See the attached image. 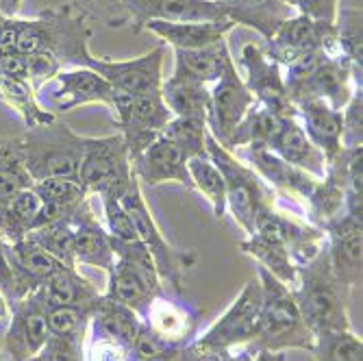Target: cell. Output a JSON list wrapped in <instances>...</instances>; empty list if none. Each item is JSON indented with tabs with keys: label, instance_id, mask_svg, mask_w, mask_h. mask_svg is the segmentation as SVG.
I'll list each match as a JSON object with an SVG mask.
<instances>
[{
	"label": "cell",
	"instance_id": "obj_1",
	"mask_svg": "<svg viewBox=\"0 0 363 361\" xmlns=\"http://www.w3.org/2000/svg\"><path fill=\"white\" fill-rule=\"evenodd\" d=\"M5 144L33 183L52 177L79 179L85 138L74 133L68 124L55 120L33 126L18 138L5 140Z\"/></svg>",
	"mask_w": 363,
	"mask_h": 361
},
{
	"label": "cell",
	"instance_id": "obj_2",
	"mask_svg": "<svg viewBox=\"0 0 363 361\" xmlns=\"http://www.w3.org/2000/svg\"><path fill=\"white\" fill-rule=\"evenodd\" d=\"M91 30L87 16L72 5L46 9L33 20L18 18V48L20 55H50L63 70L79 68L81 59L89 52Z\"/></svg>",
	"mask_w": 363,
	"mask_h": 361
},
{
	"label": "cell",
	"instance_id": "obj_3",
	"mask_svg": "<svg viewBox=\"0 0 363 361\" xmlns=\"http://www.w3.org/2000/svg\"><path fill=\"white\" fill-rule=\"evenodd\" d=\"M289 291L313 335L350 329L348 287L335 279L326 248L313 261L298 268V279Z\"/></svg>",
	"mask_w": 363,
	"mask_h": 361
},
{
	"label": "cell",
	"instance_id": "obj_4",
	"mask_svg": "<svg viewBox=\"0 0 363 361\" xmlns=\"http://www.w3.org/2000/svg\"><path fill=\"white\" fill-rule=\"evenodd\" d=\"M259 283L261 309L252 346L257 350L274 352H283L287 348H303L311 352L315 335L305 324L289 287L266 268H259Z\"/></svg>",
	"mask_w": 363,
	"mask_h": 361
},
{
	"label": "cell",
	"instance_id": "obj_5",
	"mask_svg": "<svg viewBox=\"0 0 363 361\" xmlns=\"http://www.w3.org/2000/svg\"><path fill=\"white\" fill-rule=\"evenodd\" d=\"M207 155L216 163V168L224 179L226 209L244 231L252 235L257 213L263 207H274L277 203L274 189L250 166H246L242 159H238L230 150L220 146L209 133H207Z\"/></svg>",
	"mask_w": 363,
	"mask_h": 361
},
{
	"label": "cell",
	"instance_id": "obj_6",
	"mask_svg": "<svg viewBox=\"0 0 363 361\" xmlns=\"http://www.w3.org/2000/svg\"><path fill=\"white\" fill-rule=\"evenodd\" d=\"M111 244L116 264L109 272V289L105 296L133 309L142 318L150 301L163 291L155 259L140 240L120 242L111 238Z\"/></svg>",
	"mask_w": 363,
	"mask_h": 361
},
{
	"label": "cell",
	"instance_id": "obj_7",
	"mask_svg": "<svg viewBox=\"0 0 363 361\" xmlns=\"http://www.w3.org/2000/svg\"><path fill=\"white\" fill-rule=\"evenodd\" d=\"M261 309V283L259 279H250L240 296L226 309V313L211 326V329L196 338L185 346V361H201L209 355H218L230 350L233 346L252 342L257 335Z\"/></svg>",
	"mask_w": 363,
	"mask_h": 361
},
{
	"label": "cell",
	"instance_id": "obj_8",
	"mask_svg": "<svg viewBox=\"0 0 363 361\" xmlns=\"http://www.w3.org/2000/svg\"><path fill=\"white\" fill-rule=\"evenodd\" d=\"M122 205L126 207L130 220H133V224H135L140 242L146 246V250L155 259V266H157L161 283H170L172 289L177 294H181L185 279H187V272L196 264L194 252H181L166 242V238H163V233L159 231V226H157V222H155V218H152V213L144 201L138 177L130 181L128 189L122 194Z\"/></svg>",
	"mask_w": 363,
	"mask_h": 361
},
{
	"label": "cell",
	"instance_id": "obj_9",
	"mask_svg": "<svg viewBox=\"0 0 363 361\" xmlns=\"http://www.w3.org/2000/svg\"><path fill=\"white\" fill-rule=\"evenodd\" d=\"M135 179L122 133L107 138H85V152L79 181L89 196H120Z\"/></svg>",
	"mask_w": 363,
	"mask_h": 361
},
{
	"label": "cell",
	"instance_id": "obj_10",
	"mask_svg": "<svg viewBox=\"0 0 363 361\" xmlns=\"http://www.w3.org/2000/svg\"><path fill=\"white\" fill-rule=\"evenodd\" d=\"M357 87H361V81L340 55H326L307 74L285 79V89L294 105L320 98L337 111L346 107Z\"/></svg>",
	"mask_w": 363,
	"mask_h": 361
},
{
	"label": "cell",
	"instance_id": "obj_11",
	"mask_svg": "<svg viewBox=\"0 0 363 361\" xmlns=\"http://www.w3.org/2000/svg\"><path fill=\"white\" fill-rule=\"evenodd\" d=\"M335 35V24L311 20L307 16H291L277 28L270 40H266L263 52L281 68H287V65L313 52L324 50L337 55Z\"/></svg>",
	"mask_w": 363,
	"mask_h": 361
},
{
	"label": "cell",
	"instance_id": "obj_12",
	"mask_svg": "<svg viewBox=\"0 0 363 361\" xmlns=\"http://www.w3.org/2000/svg\"><path fill=\"white\" fill-rule=\"evenodd\" d=\"M163 59H166V44L152 48L150 52L128 59V61H109L103 57H94L87 52L81 59L79 68H89L111 83L113 91H122L128 96H140L148 91H161L163 83Z\"/></svg>",
	"mask_w": 363,
	"mask_h": 361
},
{
	"label": "cell",
	"instance_id": "obj_13",
	"mask_svg": "<svg viewBox=\"0 0 363 361\" xmlns=\"http://www.w3.org/2000/svg\"><path fill=\"white\" fill-rule=\"evenodd\" d=\"M255 105V98L244 85V79L238 72L233 59H228L220 79L213 83L209 94V111H207V130L220 144L228 146L235 126L242 122L246 111Z\"/></svg>",
	"mask_w": 363,
	"mask_h": 361
},
{
	"label": "cell",
	"instance_id": "obj_14",
	"mask_svg": "<svg viewBox=\"0 0 363 361\" xmlns=\"http://www.w3.org/2000/svg\"><path fill=\"white\" fill-rule=\"evenodd\" d=\"M48 305L42 289L26 294L9 307V329L3 344V355L11 361H30L48 340Z\"/></svg>",
	"mask_w": 363,
	"mask_h": 361
},
{
	"label": "cell",
	"instance_id": "obj_15",
	"mask_svg": "<svg viewBox=\"0 0 363 361\" xmlns=\"http://www.w3.org/2000/svg\"><path fill=\"white\" fill-rule=\"evenodd\" d=\"M172 118L174 116L163 101L161 91H148L130 98L128 107L116 116V124L124 138L130 161L166 130Z\"/></svg>",
	"mask_w": 363,
	"mask_h": 361
},
{
	"label": "cell",
	"instance_id": "obj_16",
	"mask_svg": "<svg viewBox=\"0 0 363 361\" xmlns=\"http://www.w3.org/2000/svg\"><path fill=\"white\" fill-rule=\"evenodd\" d=\"M242 65L246 70L244 85L252 94L255 103L266 107L268 111L281 116V118H296V105L289 101L287 89H285V79H283V68L272 59L266 57L261 46L246 44L242 48Z\"/></svg>",
	"mask_w": 363,
	"mask_h": 361
},
{
	"label": "cell",
	"instance_id": "obj_17",
	"mask_svg": "<svg viewBox=\"0 0 363 361\" xmlns=\"http://www.w3.org/2000/svg\"><path fill=\"white\" fill-rule=\"evenodd\" d=\"M124 22L142 33L148 22H218L228 20L216 0H120Z\"/></svg>",
	"mask_w": 363,
	"mask_h": 361
},
{
	"label": "cell",
	"instance_id": "obj_18",
	"mask_svg": "<svg viewBox=\"0 0 363 361\" xmlns=\"http://www.w3.org/2000/svg\"><path fill=\"white\" fill-rule=\"evenodd\" d=\"M363 220L350 213L324 226L326 255L335 279L350 287L361 285V246H363Z\"/></svg>",
	"mask_w": 363,
	"mask_h": 361
},
{
	"label": "cell",
	"instance_id": "obj_19",
	"mask_svg": "<svg viewBox=\"0 0 363 361\" xmlns=\"http://www.w3.org/2000/svg\"><path fill=\"white\" fill-rule=\"evenodd\" d=\"M48 101L55 111H72L89 103H103L113 109V87L89 68L61 70L52 81Z\"/></svg>",
	"mask_w": 363,
	"mask_h": 361
},
{
	"label": "cell",
	"instance_id": "obj_20",
	"mask_svg": "<svg viewBox=\"0 0 363 361\" xmlns=\"http://www.w3.org/2000/svg\"><path fill=\"white\" fill-rule=\"evenodd\" d=\"M189 155L170 138L159 135L144 152H140L130 166L138 177V181H144L146 185H159L166 181H177L189 189H194L189 170H187Z\"/></svg>",
	"mask_w": 363,
	"mask_h": 361
},
{
	"label": "cell",
	"instance_id": "obj_21",
	"mask_svg": "<svg viewBox=\"0 0 363 361\" xmlns=\"http://www.w3.org/2000/svg\"><path fill=\"white\" fill-rule=\"evenodd\" d=\"M238 159H242L244 163H250V168L272 189L285 191L287 196H291L296 201H303L305 205L311 199V194L320 181L307 174L305 170L283 161L277 152L266 150V148H244L242 157Z\"/></svg>",
	"mask_w": 363,
	"mask_h": 361
},
{
	"label": "cell",
	"instance_id": "obj_22",
	"mask_svg": "<svg viewBox=\"0 0 363 361\" xmlns=\"http://www.w3.org/2000/svg\"><path fill=\"white\" fill-rule=\"evenodd\" d=\"M74 228V259L77 266H94L103 268L107 274L116 264V252L111 244V235L103 228V224L96 220L89 199L77 209L72 218Z\"/></svg>",
	"mask_w": 363,
	"mask_h": 361
},
{
	"label": "cell",
	"instance_id": "obj_23",
	"mask_svg": "<svg viewBox=\"0 0 363 361\" xmlns=\"http://www.w3.org/2000/svg\"><path fill=\"white\" fill-rule=\"evenodd\" d=\"M142 320L148 329H152L166 342H172L177 346H187L189 342H194L198 313L187 303L172 301L168 296H163L161 291L150 301Z\"/></svg>",
	"mask_w": 363,
	"mask_h": 361
},
{
	"label": "cell",
	"instance_id": "obj_24",
	"mask_svg": "<svg viewBox=\"0 0 363 361\" xmlns=\"http://www.w3.org/2000/svg\"><path fill=\"white\" fill-rule=\"evenodd\" d=\"M7 255H9V261H11V268H13L22 299L26 296V294L40 289L59 270L68 268L28 238L13 242V244H7Z\"/></svg>",
	"mask_w": 363,
	"mask_h": 361
},
{
	"label": "cell",
	"instance_id": "obj_25",
	"mask_svg": "<svg viewBox=\"0 0 363 361\" xmlns=\"http://www.w3.org/2000/svg\"><path fill=\"white\" fill-rule=\"evenodd\" d=\"M298 122L305 128L309 140L331 161L342 150V111L333 109L326 101L313 98L296 105Z\"/></svg>",
	"mask_w": 363,
	"mask_h": 361
},
{
	"label": "cell",
	"instance_id": "obj_26",
	"mask_svg": "<svg viewBox=\"0 0 363 361\" xmlns=\"http://www.w3.org/2000/svg\"><path fill=\"white\" fill-rule=\"evenodd\" d=\"M283 161L305 170L307 174L322 179L326 174V157L324 152L309 140L305 128L301 126L298 118H285L279 135L270 148Z\"/></svg>",
	"mask_w": 363,
	"mask_h": 361
},
{
	"label": "cell",
	"instance_id": "obj_27",
	"mask_svg": "<svg viewBox=\"0 0 363 361\" xmlns=\"http://www.w3.org/2000/svg\"><path fill=\"white\" fill-rule=\"evenodd\" d=\"M235 24L230 20L218 22H159L152 20L146 24L144 30H152L155 35L163 40V44H170L172 48L181 50H198L207 48L226 38V33Z\"/></svg>",
	"mask_w": 363,
	"mask_h": 361
},
{
	"label": "cell",
	"instance_id": "obj_28",
	"mask_svg": "<svg viewBox=\"0 0 363 361\" xmlns=\"http://www.w3.org/2000/svg\"><path fill=\"white\" fill-rule=\"evenodd\" d=\"M233 24L259 30L263 40H270L277 28L296 16L283 0H216Z\"/></svg>",
	"mask_w": 363,
	"mask_h": 361
},
{
	"label": "cell",
	"instance_id": "obj_29",
	"mask_svg": "<svg viewBox=\"0 0 363 361\" xmlns=\"http://www.w3.org/2000/svg\"><path fill=\"white\" fill-rule=\"evenodd\" d=\"M228 59H230V52H228L226 40L207 48H198V50L174 48L172 77L191 81V83H201V85H211L220 79Z\"/></svg>",
	"mask_w": 363,
	"mask_h": 361
},
{
	"label": "cell",
	"instance_id": "obj_30",
	"mask_svg": "<svg viewBox=\"0 0 363 361\" xmlns=\"http://www.w3.org/2000/svg\"><path fill=\"white\" fill-rule=\"evenodd\" d=\"M283 120L285 118H281V116L268 111L266 107L255 103L246 111L242 122L235 126L226 150H235V148H266V150H270L281 126H283Z\"/></svg>",
	"mask_w": 363,
	"mask_h": 361
},
{
	"label": "cell",
	"instance_id": "obj_31",
	"mask_svg": "<svg viewBox=\"0 0 363 361\" xmlns=\"http://www.w3.org/2000/svg\"><path fill=\"white\" fill-rule=\"evenodd\" d=\"M44 301L48 307L55 305H68V307H94L101 301L98 289L83 279L77 268H63L57 274H52L42 287Z\"/></svg>",
	"mask_w": 363,
	"mask_h": 361
},
{
	"label": "cell",
	"instance_id": "obj_32",
	"mask_svg": "<svg viewBox=\"0 0 363 361\" xmlns=\"http://www.w3.org/2000/svg\"><path fill=\"white\" fill-rule=\"evenodd\" d=\"M40 207L42 199L33 185L18 191L5 205H0V240L7 244L24 240L35 224Z\"/></svg>",
	"mask_w": 363,
	"mask_h": 361
},
{
	"label": "cell",
	"instance_id": "obj_33",
	"mask_svg": "<svg viewBox=\"0 0 363 361\" xmlns=\"http://www.w3.org/2000/svg\"><path fill=\"white\" fill-rule=\"evenodd\" d=\"M209 94H211L209 85L183 81L177 77L163 79L161 83V96L174 118H191V120L207 122Z\"/></svg>",
	"mask_w": 363,
	"mask_h": 361
},
{
	"label": "cell",
	"instance_id": "obj_34",
	"mask_svg": "<svg viewBox=\"0 0 363 361\" xmlns=\"http://www.w3.org/2000/svg\"><path fill=\"white\" fill-rule=\"evenodd\" d=\"M0 98L20 113V118L24 120L26 128L33 126H42L48 122H55V111L46 109L44 105H40L38 101V91L30 85L28 79L24 77H5L0 74Z\"/></svg>",
	"mask_w": 363,
	"mask_h": 361
},
{
	"label": "cell",
	"instance_id": "obj_35",
	"mask_svg": "<svg viewBox=\"0 0 363 361\" xmlns=\"http://www.w3.org/2000/svg\"><path fill=\"white\" fill-rule=\"evenodd\" d=\"M91 324H96L98 329L107 331L109 335L118 338L120 342L133 348V342H135L138 331L142 326V318L133 309H128L107 296H101V301H98V305L94 309Z\"/></svg>",
	"mask_w": 363,
	"mask_h": 361
},
{
	"label": "cell",
	"instance_id": "obj_36",
	"mask_svg": "<svg viewBox=\"0 0 363 361\" xmlns=\"http://www.w3.org/2000/svg\"><path fill=\"white\" fill-rule=\"evenodd\" d=\"M240 248L246 255L255 257L261 264V268H266L270 274H274L287 287H291L296 283V279H298V268H296L285 246H279V244L261 240L257 235H250L248 240H244L240 244Z\"/></svg>",
	"mask_w": 363,
	"mask_h": 361
},
{
	"label": "cell",
	"instance_id": "obj_37",
	"mask_svg": "<svg viewBox=\"0 0 363 361\" xmlns=\"http://www.w3.org/2000/svg\"><path fill=\"white\" fill-rule=\"evenodd\" d=\"M187 170H189L194 189H198L205 196L213 207L216 218L222 220L226 213V189H224V179L220 170L216 168V163L209 157H191L187 161Z\"/></svg>",
	"mask_w": 363,
	"mask_h": 361
},
{
	"label": "cell",
	"instance_id": "obj_38",
	"mask_svg": "<svg viewBox=\"0 0 363 361\" xmlns=\"http://www.w3.org/2000/svg\"><path fill=\"white\" fill-rule=\"evenodd\" d=\"M335 46L337 55L350 65L354 77L361 81V65H363V50H361V9H342L337 11L335 20Z\"/></svg>",
	"mask_w": 363,
	"mask_h": 361
},
{
	"label": "cell",
	"instance_id": "obj_39",
	"mask_svg": "<svg viewBox=\"0 0 363 361\" xmlns=\"http://www.w3.org/2000/svg\"><path fill=\"white\" fill-rule=\"evenodd\" d=\"M26 238L33 240L38 246H42L55 259H59L61 264H65L68 268H77L72 220H63V222H55V224L35 228V231H30Z\"/></svg>",
	"mask_w": 363,
	"mask_h": 361
},
{
	"label": "cell",
	"instance_id": "obj_40",
	"mask_svg": "<svg viewBox=\"0 0 363 361\" xmlns=\"http://www.w3.org/2000/svg\"><path fill=\"white\" fill-rule=\"evenodd\" d=\"M315 361H363V344L350 329L324 331L313 338Z\"/></svg>",
	"mask_w": 363,
	"mask_h": 361
},
{
	"label": "cell",
	"instance_id": "obj_41",
	"mask_svg": "<svg viewBox=\"0 0 363 361\" xmlns=\"http://www.w3.org/2000/svg\"><path fill=\"white\" fill-rule=\"evenodd\" d=\"M207 122L191 118H172L163 130V135L177 142L191 157H209L207 155Z\"/></svg>",
	"mask_w": 363,
	"mask_h": 361
},
{
	"label": "cell",
	"instance_id": "obj_42",
	"mask_svg": "<svg viewBox=\"0 0 363 361\" xmlns=\"http://www.w3.org/2000/svg\"><path fill=\"white\" fill-rule=\"evenodd\" d=\"M33 189L40 194V199L44 203H55L61 207H79L89 199V194L85 191L79 179L52 177V179L35 181Z\"/></svg>",
	"mask_w": 363,
	"mask_h": 361
},
{
	"label": "cell",
	"instance_id": "obj_43",
	"mask_svg": "<svg viewBox=\"0 0 363 361\" xmlns=\"http://www.w3.org/2000/svg\"><path fill=\"white\" fill-rule=\"evenodd\" d=\"M96 305L94 307H68V305L48 307L46 311L48 333L50 335H87L89 320L94 316Z\"/></svg>",
	"mask_w": 363,
	"mask_h": 361
},
{
	"label": "cell",
	"instance_id": "obj_44",
	"mask_svg": "<svg viewBox=\"0 0 363 361\" xmlns=\"http://www.w3.org/2000/svg\"><path fill=\"white\" fill-rule=\"evenodd\" d=\"M133 359L135 361H185V346H177L172 342L159 338L142 320L138 338L133 342Z\"/></svg>",
	"mask_w": 363,
	"mask_h": 361
},
{
	"label": "cell",
	"instance_id": "obj_45",
	"mask_svg": "<svg viewBox=\"0 0 363 361\" xmlns=\"http://www.w3.org/2000/svg\"><path fill=\"white\" fill-rule=\"evenodd\" d=\"M89 342L85 350V361H135L133 359V348L128 344L120 342L118 338L109 335L107 331L98 329L96 324L89 320Z\"/></svg>",
	"mask_w": 363,
	"mask_h": 361
},
{
	"label": "cell",
	"instance_id": "obj_46",
	"mask_svg": "<svg viewBox=\"0 0 363 361\" xmlns=\"http://www.w3.org/2000/svg\"><path fill=\"white\" fill-rule=\"evenodd\" d=\"M30 361H85V335H50Z\"/></svg>",
	"mask_w": 363,
	"mask_h": 361
},
{
	"label": "cell",
	"instance_id": "obj_47",
	"mask_svg": "<svg viewBox=\"0 0 363 361\" xmlns=\"http://www.w3.org/2000/svg\"><path fill=\"white\" fill-rule=\"evenodd\" d=\"M363 146V91L357 87L342 109V148Z\"/></svg>",
	"mask_w": 363,
	"mask_h": 361
},
{
	"label": "cell",
	"instance_id": "obj_48",
	"mask_svg": "<svg viewBox=\"0 0 363 361\" xmlns=\"http://www.w3.org/2000/svg\"><path fill=\"white\" fill-rule=\"evenodd\" d=\"M103 199V207H105V218H107V226H109V235L113 240L120 242H138V231H135V224L130 220L126 207L122 205L120 196H101Z\"/></svg>",
	"mask_w": 363,
	"mask_h": 361
},
{
	"label": "cell",
	"instance_id": "obj_49",
	"mask_svg": "<svg viewBox=\"0 0 363 361\" xmlns=\"http://www.w3.org/2000/svg\"><path fill=\"white\" fill-rule=\"evenodd\" d=\"M283 3L296 16H307L311 20H320L328 24H335L340 11V0H283Z\"/></svg>",
	"mask_w": 363,
	"mask_h": 361
},
{
	"label": "cell",
	"instance_id": "obj_50",
	"mask_svg": "<svg viewBox=\"0 0 363 361\" xmlns=\"http://www.w3.org/2000/svg\"><path fill=\"white\" fill-rule=\"evenodd\" d=\"M0 294L5 296L9 307L22 299L13 268H11V261H9V255H7V242H3V240H0Z\"/></svg>",
	"mask_w": 363,
	"mask_h": 361
},
{
	"label": "cell",
	"instance_id": "obj_51",
	"mask_svg": "<svg viewBox=\"0 0 363 361\" xmlns=\"http://www.w3.org/2000/svg\"><path fill=\"white\" fill-rule=\"evenodd\" d=\"M74 9L83 11L85 16H89L91 11L96 13L98 7H103L107 11H113V9H120L122 11V5H120V0H77V5H72ZM122 22H124V13H122Z\"/></svg>",
	"mask_w": 363,
	"mask_h": 361
},
{
	"label": "cell",
	"instance_id": "obj_52",
	"mask_svg": "<svg viewBox=\"0 0 363 361\" xmlns=\"http://www.w3.org/2000/svg\"><path fill=\"white\" fill-rule=\"evenodd\" d=\"M257 357V348L250 346L248 350H242V352H230V350H224V352H218V355H209L201 361H255Z\"/></svg>",
	"mask_w": 363,
	"mask_h": 361
},
{
	"label": "cell",
	"instance_id": "obj_53",
	"mask_svg": "<svg viewBox=\"0 0 363 361\" xmlns=\"http://www.w3.org/2000/svg\"><path fill=\"white\" fill-rule=\"evenodd\" d=\"M20 7H22V0H0V16L16 18Z\"/></svg>",
	"mask_w": 363,
	"mask_h": 361
},
{
	"label": "cell",
	"instance_id": "obj_54",
	"mask_svg": "<svg viewBox=\"0 0 363 361\" xmlns=\"http://www.w3.org/2000/svg\"><path fill=\"white\" fill-rule=\"evenodd\" d=\"M255 361H285V355L274 350H257Z\"/></svg>",
	"mask_w": 363,
	"mask_h": 361
},
{
	"label": "cell",
	"instance_id": "obj_55",
	"mask_svg": "<svg viewBox=\"0 0 363 361\" xmlns=\"http://www.w3.org/2000/svg\"><path fill=\"white\" fill-rule=\"evenodd\" d=\"M9 320V303L5 301V296L0 294V322Z\"/></svg>",
	"mask_w": 363,
	"mask_h": 361
},
{
	"label": "cell",
	"instance_id": "obj_56",
	"mask_svg": "<svg viewBox=\"0 0 363 361\" xmlns=\"http://www.w3.org/2000/svg\"><path fill=\"white\" fill-rule=\"evenodd\" d=\"M0 361H11L9 357H5V355H0Z\"/></svg>",
	"mask_w": 363,
	"mask_h": 361
},
{
	"label": "cell",
	"instance_id": "obj_57",
	"mask_svg": "<svg viewBox=\"0 0 363 361\" xmlns=\"http://www.w3.org/2000/svg\"><path fill=\"white\" fill-rule=\"evenodd\" d=\"M3 20H5V18H3V16H0V22H3Z\"/></svg>",
	"mask_w": 363,
	"mask_h": 361
}]
</instances>
